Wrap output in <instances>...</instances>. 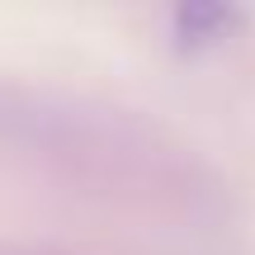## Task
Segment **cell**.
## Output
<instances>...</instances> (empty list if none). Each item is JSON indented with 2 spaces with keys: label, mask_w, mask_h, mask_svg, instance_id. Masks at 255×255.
I'll return each mask as SVG.
<instances>
[{
  "label": "cell",
  "mask_w": 255,
  "mask_h": 255,
  "mask_svg": "<svg viewBox=\"0 0 255 255\" xmlns=\"http://www.w3.org/2000/svg\"><path fill=\"white\" fill-rule=\"evenodd\" d=\"M241 24L237 9H222V5H189L175 14V43L180 47H218L232 28Z\"/></svg>",
  "instance_id": "cell-1"
}]
</instances>
